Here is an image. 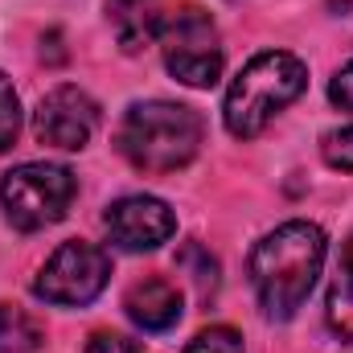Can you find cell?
I'll return each instance as SVG.
<instances>
[{"label": "cell", "instance_id": "6da1fadb", "mask_svg": "<svg viewBox=\"0 0 353 353\" xmlns=\"http://www.w3.org/2000/svg\"><path fill=\"white\" fill-rule=\"evenodd\" d=\"M325 255H329L325 230L304 218L275 226L271 234L255 243L247 271H251V288H255V300L267 321L283 325L304 308V300L325 267Z\"/></svg>", "mask_w": 353, "mask_h": 353}, {"label": "cell", "instance_id": "7a4b0ae2", "mask_svg": "<svg viewBox=\"0 0 353 353\" xmlns=\"http://www.w3.org/2000/svg\"><path fill=\"white\" fill-rule=\"evenodd\" d=\"M201 136H205V123L193 107L169 103V99H144L123 111L115 128V148L132 169L165 176L185 169L197 157Z\"/></svg>", "mask_w": 353, "mask_h": 353}, {"label": "cell", "instance_id": "3957f363", "mask_svg": "<svg viewBox=\"0 0 353 353\" xmlns=\"http://www.w3.org/2000/svg\"><path fill=\"white\" fill-rule=\"evenodd\" d=\"M308 87V66L288 50H263L255 54L226 90L222 123L234 140H255L267 123L292 107Z\"/></svg>", "mask_w": 353, "mask_h": 353}, {"label": "cell", "instance_id": "277c9868", "mask_svg": "<svg viewBox=\"0 0 353 353\" xmlns=\"http://www.w3.org/2000/svg\"><path fill=\"white\" fill-rule=\"evenodd\" d=\"M74 193H79V181L66 165L33 161V165H17L0 181V210L12 230L37 234L66 218Z\"/></svg>", "mask_w": 353, "mask_h": 353}, {"label": "cell", "instance_id": "5b68a950", "mask_svg": "<svg viewBox=\"0 0 353 353\" xmlns=\"http://www.w3.org/2000/svg\"><path fill=\"white\" fill-rule=\"evenodd\" d=\"M161 54H165V70L185 87H214L226 70V50L218 37L214 17L201 4H181L173 12H165V29H161Z\"/></svg>", "mask_w": 353, "mask_h": 353}, {"label": "cell", "instance_id": "8992f818", "mask_svg": "<svg viewBox=\"0 0 353 353\" xmlns=\"http://www.w3.org/2000/svg\"><path fill=\"white\" fill-rule=\"evenodd\" d=\"M107 279H111V255L99 243L70 239L41 263L33 279V296L54 308H87L90 300H99Z\"/></svg>", "mask_w": 353, "mask_h": 353}, {"label": "cell", "instance_id": "52a82bcc", "mask_svg": "<svg viewBox=\"0 0 353 353\" xmlns=\"http://www.w3.org/2000/svg\"><path fill=\"white\" fill-rule=\"evenodd\" d=\"M103 230L119 251L144 255L176 234V214L169 210V201H161L152 193H132V197H119L107 205Z\"/></svg>", "mask_w": 353, "mask_h": 353}, {"label": "cell", "instance_id": "ba28073f", "mask_svg": "<svg viewBox=\"0 0 353 353\" xmlns=\"http://www.w3.org/2000/svg\"><path fill=\"white\" fill-rule=\"evenodd\" d=\"M94 128H99V103L83 87H70V83L50 90L33 115V136L50 148H62V152L87 148Z\"/></svg>", "mask_w": 353, "mask_h": 353}, {"label": "cell", "instance_id": "9c48e42d", "mask_svg": "<svg viewBox=\"0 0 353 353\" xmlns=\"http://www.w3.org/2000/svg\"><path fill=\"white\" fill-rule=\"evenodd\" d=\"M181 304H185L181 300V288L169 283V279H161V275H148V279L132 283L128 296H123L128 321L136 329H144V333H169L176 321H181V312H185Z\"/></svg>", "mask_w": 353, "mask_h": 353}, {"label": "cell", "instance_id": "30bf717a", "mask_svg": "<svg viewBox=\"0 0 353 353\" xmlns=\"http://www.w3.org/2000/svg\"><path fill=\"white\" fill-rule=\"evenodd\" d=\"M107 25L123 54H140L161 41L165 8L161 0H107Z\"/></svg>", "mask_w": 353, "mask_h": 353}, {"label": "cell", "instance_id": "8fae6325", "mask_svg": "<svg viewBox=\"0 0 353 353\" xmlns=\"http://www.w3.org/2000/svg\"><path fill=\"white\" fill-rule=\"evenodd\" d=\"M325 321L341 341H353V234L345 239V247L337 255V267H333V279H329Z\"/></svg>", "mask_w": 353, "mask_h": 353}, {"label": "cell", "instance_id": "7c38bea8", "mask_svg": "<svg viewBox=\"0 0 353 353\" xmlns=\"http://www.w3.org/2000/svg\"><path fill=\"white\" fill-rule=\"evenodd\" d=\"M46 341L41 321L21 304H0V353H37Z\"/></svg>", "mask_w": 353, "mask_h": 353}, {"label": "cell", "instance_id": "4fadbf2b", "mask_svg": "<svg viewBox=\"0 0 353 353\" xmlns=\"http://www.w3.org/2000/svg\"><path fill=\"white\" fill-rule=\"evenodd\" d=\"M185 353H243V333L230 325H210L185 345Z\"/></svg>", "mask_w": 353, "mask_h": 353}, {"label": "cell", "instance_id": "5bb4252c", "mask_svg": "<svg viewBox=\"0 0 353 353\" xmlns=\"http://www.w3.org/2000/svg\"><path fill=\"white\" fill-rule=\"evenodd\" d=\"M321 157H325L329 169H337V173H353V123L325 132V140H321Z\"/></svg>", "mask_w": 353, "mask_h": 353}, {"label": "cell", "instance_id": "9a60e30c", "mask_svg": "<svg viewBox=\"0 0 353 353\" xmlns=\"http://www.w3.org/2000/svg\"><path fill=\"white\" fill-rule=\"evenodd\" d=\"M17 136H21V99H17L12 83L0 74V152L12 148Z\"/></svg>", "mask_w": 353, "mask_h": 353}, {"label": "cell", "instance_id": "2e32d148", "mask_svg": "<svg viewBox=\"0 0 353 353\" xmlns=\"http://www.w3.org/2000/svg\"><path fill=\"white\" fill-rule=\"evenodd\" d=\"M329 99H333V107L353 111V58L333 74V83H329Z\"/></svg>", "mask_w": 353, "mask_h": 353}, {"label": "cell", "instance_id": "e0dca14e", "mask_svg": "<svg viewBox=\"0 0 353 353\" xmlns=\"http://www.w3.org/2000/svg\"><path fill=\"white\" fill-rule=\"evenodd\" d=\"M87 353H140V345H136V341H128V337H119V333L99 329V333H90Z\"/></svg>", "mask_w": 353, "mask_h": 353}]
</instances>
